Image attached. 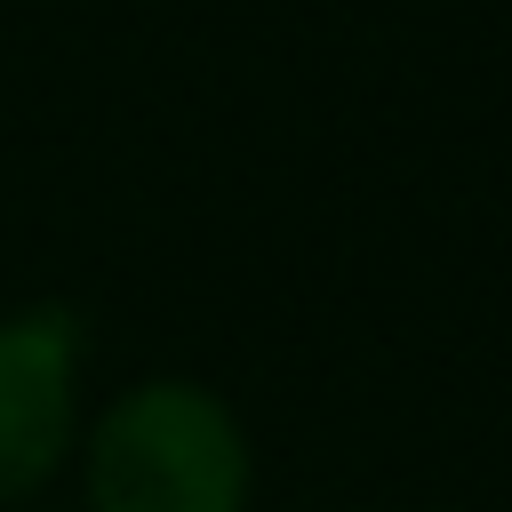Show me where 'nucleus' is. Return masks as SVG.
Returning <instances> with one entry per match:
<instances>
[{"instance_id":"1","label":"nucleus","mask_w":512,"mask_h":512,"mask_svg":"<svg viewBox=\"0 0 512 512\" xmlns=\"http://www.w3.org/2000/svg\"><path fill=\"white\" fill-rule=\"evenodd\" d=\"M88 512H248V432L184 376H152L96 416Z\"/></svg>"},{"instance_id":"2","label":"nucleus","mask_w":512,"mask_h":512,"mask_svg":"<svg viewBox=\"0 0 512 512\" xmlns=\"http://www.w3.org/2000/svg\"><path fill=\"white\" fill-rule=\"evenodd\" d=\"M72 384H80L72 312L0 320V504L32 496L64 464V448H72Z\"/></svg>"}]
</instances>
